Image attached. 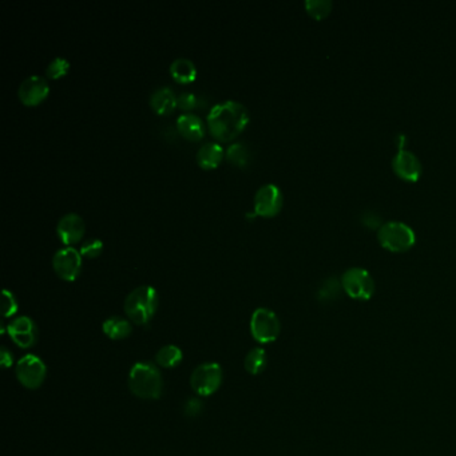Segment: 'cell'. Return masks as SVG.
Instances as JSON below:
<instances>
[{
  "instance_id": "obj_1",
  "label": "cell",
  "mask_w": 456,
  "mask_h": 456,
  "mask_svg": "<svg viewBox=\"0 0 456 456\" xmlns=\"http://www.w3.org/2000/svg\"><path fill=\"white\" fill-rule=\"evenodd\" d=\"M249 122L246 107L237 101L217 103L208 114V126L217 140L222 142L234 140Z\"/></svg>"
},
{
  "instance_id": "obj_2",
  "label": "cell",
  "mask_w": 456,
  "mask_h": 456,
  "mask_svg": "<svg viewBox=\"0 0 456 456\" xmlns=\"http://www.w3.org/2000/svg\"><path fill=\"white\" fill-rule=\"evenodd\" d=\"M128 388L137 397L145 400L160 399L164 381L160 369L152 363H137L128 373Z\"/></svg>"
},
{
  "instance_id": "obj_3",
  "label": "cell",
  "mask_w": 456,
  "mask_h": 456,
  "mask_svg": "<svg viewBox=\"0 0 456 456\" xmlns=\"http://www.w3.org/2000/svg\"><path fill=\"white\" fill-rule=\"evenodd\" d=\"M160 304V297L155 288L142 285L127 294L125 313L128 320L137 325H146L155 316Z\"/></svg>"
},
{
  "instance_id": "obj_4",
  "label": "cell",
  "mask_w": 456,
  "mask_h": 456,
  "mask_svg": "<svg viewBox=\"0 0 456 456\" xmlns=\"http://www.w3.org/2000/svg\"><path fill=\"white\" fill-rule=\"evenodd\" d=\"M378 240L384 249L393 253H403L415 245L416 236L404 222L390 221L378 230Z\"/></svg>"
},
{
  "instance_id": "obj_5",
  "label": "cell",
  "mask_w": 456,
  "mask_h": 456,
  "mask_svg": "<svg viewBox=\"0 0 456 456\" xmlns=\"http://www.w3.org/2000/svg\"><path fill=\"white\" fill-rule=\"evenodd\" d=\"M342 291L351 299L359 301H368L375 294V280L364 268H349L342 276Z\"/></svg>"
},
{
  "instance_id": "obj_6",
  "label": "cell",
  "mask_w": 456,
  "mask_h": 456,
  "mask_svg": "<svg viewBox=\"0 0 456 456\" xmlns=\"http://www.w3.org/2000/svg\"><path fill=\"white\" fill-rule=\"evenodd\" d=\"M281 332L277 315L268 309V308H258L253 312L251 317V333L256 342L261 344H269L276 342Z\"/></svg>"
},
{
  "instance_id": "obj_7",
  "label": "cell",
  "mask_w": 456,
  "mask_h": 456,
  "mask_svg": "<svg viewBox=\"0 0 456 456\" xmlns=\"http://www.w3.org/2000/svg\"><path fill=\"white\" fill-rule=\"evenodd\" d=\"M222 383V369L217 363H205L193 371L191 385L200 396H210L218 391Z\"/></svg>"
},
{
  "instance_id": "obj_8",
  "label": "cell",
  "mask_w": 456,
  "mask_h": 456,
  "mask_svg": "<svg viewBox=\"0 0 456 456\" xmlns=\"http://www.w3.org/2000/svg\"><path fill=\"white\" fill-rule=\"evenodd\" d=\"M46 375L47 367L38 356H23L16 364V378L28 390L39 388L46 380Z\"/></svg>"
},
{
  "instance_id": "obj_9",
  "label": "cell",
  "mask_w": 456,
  "mask_h": 456,
  "mask_svg": "<svg viewBox=\"0 0 456 456\" xmlns=\"http://www.w3.org/2000/svg\"><path fill=\"white\" fill-rule=\"evenodd\" d=\"M55 273L64 281H76L82 270V254L74 246L58 249L52 257Z\"/></svg>"
},
{
  "instance_id": "obj_10",
  "label": "cell",
  "mask_w": 456,
  "mask_h": 456,
  "mask_svg": "<svg viewBox=\"0 0 456 456\" xmlns=\"http://www.w3.org/2000/svg\"><path fill=\"white\" fill-rule=\"evenodd\" d=\"M284 205V197L279 186L273 184L263 185L254 194V213L257 216L275 217L279 215Z\"/></svg>"
},
{
  "instance_id": "obj_11",
  "label": "cell",
  "mask_w": 456,
  "mask_h": 456,
  "mask_svg": "<svg viewBox=\"0 0 456 456\" xmlns=\"http://www.w3.org/2000/svg\"><path fill=\"white\" fill-rule=\"evenodd\" d=\"M7 332L11 336L13 342L23 349L34 347L38 342L37 324L28 316H20L13 320L7 327Z\"/></svg>"
},
{
  "instance_id": "obj_12",
  "label": "cell",
  "mask_w": 456,
  "mask_h": 456,
  "mask_svg": "<svg viewBox=\"0 0 456 456\" xmlns=\"http://www.w3.org/2000/svg\"><path fill=\"white\" fill-rule=\"evenodd\" d=\"M50 92L47 79L40 76L25 78L18 89V97L25 106H37L44 101Z\"/></svg>"
},
{
  "instance_id": "obj_13",
  "label": "cell",
  "mask_w": 456,
  "mask_h": 456,
  "mask_svg": "<svg viewBox=\"0 0 456 456\" xmlns=\"http://www.w3.org/2000/svg\"><path fill=\"white\" fill-rule=\"evenodd\" d=\"M392 169L397 177L408 182H416L423 173V166L418 157L406 149H399L396 152L392 160Z\"/></svg>"
},
{
  "instance_id": "obj_14",
  "label": "cell",
  "mask_w": 456,
  "mask_h": 456,
  "mask_svg": "<svg viewBox=\"0 0 456 456\" xmlns=\"http://www.w3.org/2000/svg\"><path fill=\"white\" fill-rule=\"evenodd\" d=\"M86 232V224L83 218L76 213L64 215L56 225V233L64 245L71 246L83 239Z\"/></svg>"
},
{
  "instance_id": "obj_15",
  "label": "cell",
  "mask_w": 456,
  "mask_h": 456,
  "mask_svg": "<svg viewBox=\"0 0 456 456\" xmlns=\"http://www.w3.org/2000/svg\"><path fill=\"white\" fill-rule=\"evenodd\" d=\"M178 131L188 140H201L205 136V125L198 115L185 113L179 115L177 119Z\"/></svg>"
},
{
  "instance_id": "obj_16",
  "label": "cell",
  "mask_w": 456,
  "mask_h": 456,
  "mask_svg": "<svg viewBox=\"0 0 456 456\" xmlns=\"http://www.w3.org/2000/svg\"><path fill=\"white\" fill-rule=\"evenodd\" d=\"M150 106L157 114H170L177 107V95L167 86L160 88L152 92L150 97Z\"/></svg>"
},
{
  "instance_id": "obj_17",
  "label": "cell",
  "mask_w": 456,
  "mask_h": 456,
  "mask_svg": "<svg viewBox=\"0 0 456 456\" xmlns=\"http://www.w3.org/2000/svg\"><path fill=\"white\" fill-rule=\"evenodd\" d=\"M225 150L217 142H206L197 152V162L205 170L216 169L224 160Z\"/></svg>"
},
{
  "instance_id": "obj_18",
  "label": "cell",
  "mask_w": 456,
  "mask_h": 456,
  "mask_svg": "<svg viewBox=\"0 0 456 456\" xmlns=\"http://www.w3.org/2000/svg\"><path fill=\"white\" fill-rule=\"evenodd\" d=\"M102 330H103V333L112 340H124L131 335L133 327L126 318L113 316L109 317L107 320L103 321Z\"/></svg>"
},
{
  "instance_id": "obj_19",
  "label": "cell",
  "mask_w": 456,
  "mask_h": 456,
  "mask_svg": "<svg viewBox=\"0 0 456 456\" xmlns=\"http://www.w3.org/2000/svg\"><path fill=\"white\" fill-rule=\"evenodd\" d=\"M170 74L178 83H191L197 76V67L188 58H177L170 64Z\"/></svg>"
},
{
  "instance_id": "obj_20",
  "label": "cell",
  "mask_w": 456,
  "mask_h": 456,
  "mask_svg": "<svg viewBox=\"0 0 456 456\" xmlns=\"http://www.w3.org/2000/svg\"><path fill=\"white\" fill-rule=\"evenodd\" d=\"M182 360H184V354L177 345H165L155 355V363L160 367L166 368V369L178 367L182 363Z\"/></svg>"
},
{
  "instance_id": "obj_21",
  "label": "cell",
  "mask_w": 456,
  "mask_h": 456,
  "mask_svg": "<svg viewBox=\"0 0 456 456\" xmlns=\"http://www.w3.org/2000/svg\"><path fill=\"white\" fill-rule=\"evenodd\" d=\"M225 157H227L229 164L237 166V167H246L251 162L252 154L246 145H244L241 142H236L227 149Z\"/></svg>"
},
{
  "instance_id": "obj_22",
  "label": "cell",
  "mask_w": 456,
  "mask_h": 456,
  "mask_svg": "<svg viewBox=\"0 0 456 456\" xmlns=\"http://www.w3.org/2000/svg\"><path fill=\"white\" fill-rule=\"evenodd\" d=\"M266 364H268L266 352L265 349H263V348L251 349L244 361V367L246 369V372H249L251 375H260L261 372H264Z\"/></svg>"
},
{
  "instance_id": "obj_23",
  "label": "cell",
  "mask_w": 456,
  "mask_h": 456,
  "mask_svg": "<svg viewBox=\"0 0 456 456\" xmlns=\"http://www.w3.org/2000/svg\"><path fill=\"white\" fill-rule=\"evenodd\" d=\"M333 3L330 0H306L305 8L308 13L317 20L327 18L332 11Z\"/></svg>"
},
{
  "instance_id": "obj_24",
  "label": "cell",
  "mask_w": 456,
  "mask_h": 456,
  "mask_svg": "<svg viewBox=\"0 0 456 456\" xmlns=\"http://www.w3.org/2000/svg\"><path fill=\"white\" fill-rule=\"evenodd\" d=\"M70 62L64 56H56L51 61L47 68H46V76L51 79H61L68 74L70 71Z\"/></svg>"
},
{
  "instance_id": "obj_25",
  "label": "cell",
  "mask_w": 456,
  "mask_h": 456,
  "mask_svg": "<svg viewBox=\"0 0 456 456\" xmlns=\"http://www.w3.org/2000/svg\"><path fill=\"white\" fill-rule=\"evenodd\" d=\"M103 242L100 239H88L80 246V254L88 258H97L102 253Z\"/></svg>"
},
{
  "instance_id": "obj_26",
  "label": "cell",
  "mask_w": 456,
  "mask_h": 456,
  "mask_svg": "<svg viewBox=\"0 0 456 456\" xmlns=\"http://www.w3.org/2000/svg\"><path fill=\"white\" fill-rule=\"evenodd\" d=\"M340 289H342V282L336 281L335 279L327 280L324 282V285L320 288V299L323 300H333L336 299V296H339Z\"/></svg>"
},
{
  "instance_id": "obj_27",
  "label": "cell",
  "mask_w": 456,
  "mask_h": 456,
  "mask_svg": "<svg viewBox=\"0 0 456 456\" xmlns=\"http://www.w3.org/2000/svg\"><path fill=\"white\" fill-rule=\"evenodd\" d=\"M197 106H198V100L193 92L184 91L178 95L177 107L181 109L182 112H191V110H194Z\"/></svg>"
},
{
  "instance_id": "obj_28",
  "label": "cell",
  "mask_w": 456,
  "mask_h": 456,
  "mask_svg": "<svg viewBox=\"0 0 456 456\" xmlns=\"http://www.w3.org/2000/svg\"><path fill=\"white\" fill-rule=\"evenodd\" d=\"M18 312V301L13 292L3 291V316L11 317Z\"/></svg>"
},
{
  "instance_id": "obj_29",
  "label": "cell",
  "mask_w": 456,
  "mask_h": 456,
  "mask_svg": "<svg viewBox=\"0 0 456 456\" xmlns=\"http://www.w3.org/2000/svg\"><path fill=\"white\" fill-rule=\"evenodd\" d=\"M203 403H201L200 399H189L186 402L185 407H184L185 415L189 416V418H196L197 415H200L201 411H203Z\"/></svg>"
},
{
  "instance_id": "obj_30",
  "label": "cell",
  "mask_w": 456,
  "mask_h": 456,
  "mask_svg": "<svg viewBox=\"0 0 456 456\" xmlns=\"http://www.w3.org/2000/svg\"><path fill=\"white\" fill-rule=\"evenodd\" d=\"M363 224H364L366 227H371V228H378L379 225H380V227L383 225V224H381L380 218H379L378 215H375V213H367V215H364Z\"/></svg>"
},
{
  "instance_id": "obj_31",
  "label": "cell",
  "mask_w": 456,
  "mask_h": 456,
  "mask_svg": "<svg viewBox=\"0 0 456 456\" xmlns=\"http://www.w3.org/2000/svg\"><path fill=\"white\" fill-rule=\"evenodd\" d=\"M0 363H1L3 368H10L13 366V354L6 347L1 348V352H0Z\"/></svg>"
}]
</instances>
